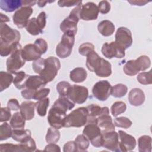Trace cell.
Masks as SVG:
<instances>
[{
  "instance_id": "cell-1",
  "label": "cell",
  "mask_w": 152,
  "mask_h": 152,
  "mask_svg": "<svg viewBox=\"0 0 152 152\" xmlns=\"http://www.w3.org/2000/svg\"><path fill=\"white\" fill-rule=\"evenodd\" d=\"M151 65V61L148 56L142 55L135 60H129L126 62L123 68L124 73L129 76H133L140 71H144Z\"/></svg>"
},
{
  "instance_id": "cell-2",
  "label": "cell",
  "mask_w": 152,
  "mask_h": 152,
  "mask_svg": "<svg viewBox=\"0 0 152 152\" xmlns=\"http://www.w3.org/2000/svg\"><path fill=\"white\" fill-rule=\"evenodd\" d=\"M87 118L88 111L87 107H78L72 110L66 116L64 127H81L87 124Z\"/></svg>"
},
{
  "instance_id": "cell-3",
  "label": "cell",
  "mask_w": 152,
  "mask_h": 152,
  "mask_svg": "<svg viewBox=\"0 0 152 152\" xmlns=\"http://www.w3.org/2000/svg\"><path fill=\"white\" fill-rule=\"evenodd\" d=\"M75 34L72 31H66L62 36L60 43L56 46V54L61 58L68 57L72 50L75 42Z\"/></svg>"
},
{
  "instance_id": "cell-4",
  "label": "cell",
  "mask_w": 152,
  "mask_h": 152,
  "mask_svg": "<svg viewBox=\"0 0 152 152\" xmlns=\"http://www.w3.org/2000/svg\"><path fill=\"white\" fill-rule=\"evenodd\" d=\"M60 68L61 63L59 60L57 58L49 56L45 59L43 68L39 75L47 83L50 82L53 80Z\"/></svg>"
},
{
  "instance_id": "cell-5",
  "label": "cell",
  "mask_w": 152,
  "mask_h": 152,
  "mask_svg": "<svg viewBox=\"0 0 152 152\" xmlns=\"http://www.w3.org/2000/svg\"><path fill=\"white\" fill-rule=\"evenodd\" d=\"M81 4L76 6L71 11L69 15L61 22L60 29L62 32L65 33L69 31H72L75 34H77V23L80 18V13L81 9Z\"/></svg>"
},
{
  "instance_id": "cell-6",
  "label": "cell",
  "mask_w": 152,
  "mask_h": 152,
  "mask_svg": "<svg viewBox=\"0 0 152 152\" xmlns=\"http://www.w3.org/2000/svg\"><path fill=\"white\" fill-rule=\"evenodd\" d=\"M83 134L88 140L94 147L96 148L102 147V134L97 124H86L83 131Z\"/></svg>"
},
{
  "instance_id": "cell-7",
  "label": "cell",
  "mask_w": 152,
  "mask_h": 152,
  "mask_svg": "<svg viewBox=\"0 0 152 152\" xmlns=\"http://www.w3.org/2000/svg\"><path fill=\"white\" fill-rule=\"evenodd\" d=\"M66 112L64 109L53 105L48 115V121L49 125L56 129L64 127Z\"/></svg>"
},
{
  "instance_id": "cell-8",
  "label": "cell",
  "mask_w": 152,
  "mask_h": 152,
  "mask_svg": "<svg viewBox=\"0 0 152 152\" xmlns=\"http://www.w3.org/2000/svg\"><path fill=\"white\" fill-rule=\"evenodd\" d=\"M21 39L20 32L12 28L5 23L0 24V42L4 44L11 45L19 42Z\"/></svg>"
},
{
  "instance_id": "cell-9",
  "label": "cell",
  "mask_w": 152,
  "mask_h": 152,
  "mask_svg": "<svg viewBox=\"0 0 152 152\" xmlns=\"http://www.w3.org/2000/svg\"><path fill=\"white\" fill-rule=\"evenodd\" d=\"M88 96V90L87 87L74 84L69 88L67 97L74 103L82 104L84 103Z\"/></svg>"
},
{
  "instance_id": "cell-10",
  "label": "cell",
  "mask_w": 152,
  "mask_h": 152,
  "mask_svg": "<svg viewBox=\"0 0 152 152\" xmlns=\"http://www.w3.org/2000/svg\"><path fill=\"white\" fill-rule=\"evenodd\" d=\"M125 49L115 42L104 43L102 48L101 52L104 57L108 59L113 58H122L125 55Z\"/></svg>"
},
{
  "instance_id": "cell-11",
  "label": "cell",
  "mask_w": 152,
  "mask_h": 152,
  "mask_svg": "<svg viewBox=\"0 0 152 152\" xmlns=\"http://www.w3.org/2000/svg\"><path fill=\"white\" fill-rule=\"evenodd\" d=\"M112 86L107 80L97 82L92 88V93L95 98L100 101L106 100L111 94Z\"/></svg>"
},
{
  "instance_id": "cell-12",
  "label": "cell",
  "mask_w": 152,
  "mask_h": 152,
  "mask_svg": "<svg viewBox=\"0 0 152 152\" xmlns=\"http://www.w3.org/2000/svg\"><path fill=\"white\" fill-rule=\"evenodd\" d=\"M21 49H18L12 53L11 56L7 59V70L8 72L15 74L26 63L22 56Z\"/></svg>"
},
{
  "instance_id": "cell-13",
  "label": "cell",
  "mask_w": 152,
  "mask_h": 152,
  "mask_svg": "<svg viewBox=\"0 0 152 152\" xmlns=\"http://www.w3.org/2000/svg\"><path fill=\"white\" fill-rule=\"evenodd\" d=\"M97 119V124L102 133L115 131V125L112 122L111 116L109 115V110L107 107H102L101 113Z\"/></svg>"
},
{
  "instance_id": "cell-14",
  "label": "cell",
  "mask_w": 152,
  "mask_h": 152,
  "mask_svg": "<svg viewBox=\"0 0 152 152\" xmlns=\"http://www.w3.org/2000/svg\"><path fill=\"white\" fill-rule=\"evenodd\" d=\"M33 13V9L31 7L23 6L17 10L13 15L12 19L14 23L17 27L22 28L26 27L29 21V18Z\"/></svg>"
},
{
  "instance_id": "cell-15",
  "label": "cell",
  "mask_w": 152,
  "mask_h": 152,
  "mask_svg": "<svg viewBox=\"0 0 152 152\" xmlns=\"http://www.w3.org/2000/svg\"><path fill=\"white\" fill-rule=\"evenodd\" d=\"M102 134V147L113 151L120 152L118 133L115 131L104 132Z\"/></svg>"
},
{
  "instance_id": "cell-16",
  "label": "cell",
  "mask_w": 152,
  "mask_h": 152,
  "mask_svg": "<svg viewBox=\"0 0 152 152\" xmlns=\"http://www.w3.org/2000/svg\"><path fill=\"white\" fill-rule=\"evenodd\" d=\"M115 42L125 49L129 48L132 44L131 31L125 27L118 28L115 34Z\"/></svg>"
},
{
  "instance_id": "cell-17",
  "label": "cell",
  "mask_w": 152,
  "mask_h": 152,
  "mask_svg": "<svg viewBox=\"0 0 152 152\" xmlns=\"http://www.w3.org/2000/svg\"><path fill=\"white\" fill-rule=\"evenodd\" d=\"M98 7L92 2H88L81 6L80 18L85 21L97 20L99 15Z\"/></svg>"
},
{
  "instance_id": "cell-18",
  "label": "cell",
  "mask_w": 152,
  "mask_h": 152,
  "mask_svg": "<svg viewBox=\"0 0 152 152\" xmlns=\"http://www.w3.org/2000/svg\"><path fill=\"white\" fill-rule=\"evenodd\" d=\"M119 140L120 151H131L136 147V140L135 138L126 133L125 131L119 130L118 132Z\"/></svg>"
},
{
  "instance_id": "cell-19",
  "label": "cell",
  "mask_w": 152,
  "mask_h": 152,
  "mask_svg": "<svg viewBox=\"0 0 152 152\" xmlns=\"http://www.w3.org/2000/svg\"><path fill=\"white\" fill-rule=\"evenodd\" d=\"M22 56L26 61H36L40 58L42 53L39 51L34 44L29 43L26 45L21 50Z\"/></svg>"
},
{
  "instance_id": "cell-20",
  "label": "cell",
  "mask_w": 152,
  "mask_h": 152,
  "mask_svg": "<svg viewBox=\"0 0 152 152\" xmlns=\"http://www.w3.org/2000/svg\"><path fill=\"white\" fill-rule=\"evenodd\" d=\"M47 83L45 79L40 75H29L26 83L25 88L37 91L43 88Z\"/></svg>"
},
{
  "instance_id": "cell-21",
  "label": "cell",
  "mask_w": 152,
  "mask_h": 152,
  "mask_svg": "<svg viewBox=\"0 0 152 152\" xmlns=\"http://www.w3.org/2000/svg\"><path fill=\"white\" fill-rule=\"evenodd\" d=\"M145 99L143 91L138 88H132L128 94L129 103L134 106H139L143 104Z\"/></svg>"
},
{
  "instance_id": "cell-22",
  "label": "cell",
  "mask_w": 152,
  "mask_h": 152,
  "mask_svg": "<svg viewBox=\"0 0 152 152\" xmlns=\"http://www.w3.org/2000/svg\"><path fill=\"white\" fill-rule=\"evenodd\" d=\"M36 104L31 101H25L21 103L20 107V112L26 120H31L34 116Z\"/></svg>"
},
{
  "instance_id": "cell-23",
  "label": "cell",
  "mask_w": 152,
  "mask_h": 152,
  "mask_svg": "<svg viewBox=\"0 0 152 152\" xmlns=\"http://www.w3.org/2000/svg\"><path fill=\"white\" fill-rule=\"evenodd\" d=\"M102 58L94 50L87 55L86 66L88 70L94 72L98 69L101 63Z\"/></svg>"
},
{
  "instance_id": "cell-24",
  "label": "cell",
  "mask_w": 152,
  "mask_h": 152,
  "mask_svg": "<svg viewBox=\"0 0 152 152\" xmlns=\"http://www.w3.org/2000/svg\"><path fill=\"white\" fill-rule=\"evenodd\" d=\"M23 7V1L21 0H1L0 8L7 12H11Z\"/></svg>"
},
{
  "instance_id": "cell-25",
  "label": "cell",
  "mask_w": 152,
  "mask_h": 152,
  "mask_svg": "<svg viewBox=\"0 0 152 152\" xmlns=\"http://www.w3.org/2000/svg\"><path fill=\"white\" fill-rule=\"evenodd\" d=\"M99 33L104 36H109L113 34L115 31V25L109 20H103L97 26Z\"/></svg>"
},
{
  "instance_id": "cell-26",
  "label": "cell",
  "mask_w": 152,
  "mask_h": 152,
  "mask_svg": "<svg viewBox=\"0 0 152 152\" xmlns=\"http://www.w3.org/2000/svg\"><path fill=\"white\" fill-rule=\"evenodd\" d=\"M87 77L86 70L82 67H77L72 69L69 74V77L71 81L74 83H82L86 80Z\"/></svg>"
},
{
  "instance_id": "cell-27",
  "label": "cell",
  "mask_w": 152,
  "mask_h": 152,
  "mask_svg": "<svg viewBox=\"0 0 152 152\" xmlns=\"http://www.w3.org/2000/svg\"><path fill=\"white\" fill-rule=\"evenodd\" d=\"M96 74L100 77H107L112 74L110 63L103 58L101 59V63L98 69L95 71Z\"/></svg>"
},
{
  "instance_id": "cell-28",
  "label": "cell",
  "mask_w": 152,
  "mask_h": 152,
  "mask_svg": "<svg viewBox=\"0 0 152 152\" xmlns=\"http://www.w3.org/2000/svg\"><path fill=\"white\" fill-rule=\"evenodd\" d=\"M12 138L17 142H24L31 138V131L28 129H14L12 130Z\"/></svg>"
},
{
  "instance_id": "cell-29",
  "label": "cell",
  "mask_w": 152,
  "mask_h": 152,
  "mask_svg": "<svg viewBox=\"0 0 152 152\" xmlns=\"http://www.w3.org/2000/svg\"><path fill=\"white\" fill-rule=\"evenodd\" d=\"M21 49H22V46L19 42H15L11 45L0 42V55L1 56H7L10 54L11 55L16 50Z\"/></svg>"
},
{
  "instance_id": "cell-30",
  "label": "cell",
  "mask_w": 152,
  "mask_h": 152,
  "mask_svg": "<svg viewBox=\"0 0 152 152\" xmlns=\"http://www.w3.org/2000/svg\"><path fill=\"white\" fill-rule=\"evenodd\" d=\"M140 152L151 151V138L149 135H142L138 140Z\"/></svg>"
},
{
  "instance_id": "cell-31",
  "label": "cell",
  "mask_w": 152,
  "mask_h": 152,
  "mask_svg": "<svg viewBox=\"0 0 152 152\" xmlns=\"http://www.w3.org/2000/svg\"><path fill=\"white\" fill-rule=\"evenodd\" d=\"M26 28L27 31L33 36H36L42 33L43 30L42 28L37 20V18L35 17L29 20Z\"/></svg>"
},
{
  "instance_id": "cell-32",
  "label": "cell",
  "mask_w": 152,
  "mask_h": 152,
  "mask_svg": "<svg viewBox=\"0 0 152 152\" xmlns=\"http://www.w3.org/2000/svg\"><path fill=\"white\" fill-rule=\"evenodd\" d=\"M25 118L20 112H15L10 120V125L14 129H23L25 126Z\"/></svg>"
},
{
  "instance_id": "cell-33",
  "label": "cell",
  "mask_w": 152,
  "mask_h": 152,
  "mask_svg": "<svg viewBox=\"0 0 152 152\" xmlns=\"http://www.w3.org/2000/svg\"><path fill=\"white\" fill-rule=\"evenodd\" d=\"M14 78L9 72L1 71L0 72V91L8 88L13 82Z\"/></svg>"
},
{
  "instance_id": "cell-34",
  "label": "cell",
  "mask_w": 152,
  "mask_h": 152,
  "mask_svg": "<svg viewBox=\"0 0 152 152\" xmlns=\"http://www.w3.org/2000/svg\"><path fill=\"white\" fill-rule=\"evenodd\" d=\"M15 77L13 80V84L18 89H24L26 87V83L29 77L24 71L16 72Z\"/></svg>"
},
{
  "instance_id": "cell-35",
  "label": "cell",
  "mask_w": 152,
  "mask_h": 152,
  "mask_svg": "<svg viewBox=\"0 0 152 152\" xmlns=\"http://www.w3.org/2000/svg\"><path fill=\"white\" fill-rule=\"evenodd\" d=\"M53 105L56 106L67 112L74 107L75 103L71 101L67 97H59L54 102Z\"/></svg>"
},
{
  "instance_id": "cell-36",
  "label": "cell",
  "mask_w": 152,
  "mask_h": 152,
  "mask_svg": "<svg viewBox=\"0 0 152 152\" xmlns=\"http://www.w3.org/2000/svg\"><path fill=\"white\" fill-rule=\"evenodd\" d=\"M60 137L61 134L58 129L52 126L48 129L46 135V141L48 143H55L59 141Z\"/></svg>"
},
{
  "instance_id": "cell-37",
  "label": "cell",
  "mask_w": 152,
  "mask_h": 152,
  "mask_svg": "<svg viewBox=\"0 0 152 152\" xmlns=\"http://www.w3.org/2000/svg\"><path fill=\"white\" fill-rule=\"evenodd\" d=\"M74 141L76 143L78 151H87L90 145V141L83 134L78 135Z\"/></svg>"
},
{
  "instance_id": "cell-38",
  "label": "cell",
  "mask_w": 152,
  "mask_h": 152,
  "mask_svg": "<svg viewBox=\"0 0 152 152\" xmlns=\"http://www.w3.org/2000/svg\"><path fill=\"white\" fill-rule=\"evenodd\" d=\"M35 104L38 115L40 116H45L46 115L47 109L49 106V99L46 97L40 100H38Z\"/></svg>"
},
{
  "instance_id": "cell-39",
  "label": "cell",
  "mask_w": 152,
  "mask_h": 152,
  "mask_svg": "<svg viewBox=\"0 0 152 152\" xmlns=\"http://www.w3.org/2000/svg\"><path fill=\"white\" fill-rule=\"evenodd\" d=\"M128 91L127 87L123 84H118L112 87L111 94L114 97L120 98L124 96Z\"/></svg>"
},
{
  "instance_id": "cell-40",
  "label": "cell",
  "mask_w": 152,
  "mask_h": 152,
  "mask_svg": "<svg viewBox=\"0 0 152 152\" xmlns=\"http://www.w3.org/2000/svg\"><path fill=\"white\" fill-rule=\"evenodd\" d=\"M11 125L4 122L0 126V140L3 141L12 137V130Z\"/></svg>"
},
{
  "instance_id": "cell-41",
  "label": "cell",
  "mask_w": 152,
  "mask_h": 152,
  "mask_svg": "<svg viewBox=\"0 0 152 152\" xmlns=\"http://www.w3.org/2000/svg\"><path fill=\"white\" fill-rule=\"evenodd\" d=\"M110 109L112 115L113 116H117L125 112L126 109V105L123 102H116L112 105Z\"/></svg>"
},
{
  "instance_id": "cell-42",
  "label": "cell",
  "mask_w": 152,
  "mask_h": 152,
  "mask_svg": "<svg viewBox=\"0 0 152 152\" xmlns=\"http://www.w3.org/2000/svg\"><path fill=\"white\" fill-rule=\"evenodd\" d=\"M19 146L21 148V151L24 152H31V151H34L36 149V145L34 140L30 138V139L24 141L20 142Z\"/></svg>"
},
{
  "instance_id": "cell-43",
  "label": "cell",
  "mask_w": 152,
  "mask_h": 152,
  "mask_svg": "<svg viewBox=\"0 0 152 152\" xmlns=\"http://www.w3.org/2000/svg\"><path fill=\"white\" fill-rule=\"evenodd\" d=\"M113 124L117 127H120L125 129H128L131 127L132 124V121L126 117H118L114 119Z\"/></svg>"
},
{
  "instance_id": "cell-44",
  "label": "cell",
  "mask_w": 152,
  "mask_h": 152,
  "mask_svg": "<svg viewBox=\"0 0 152 152\" xmlns=\"http://www.w3.org/2000/svg\"><path fill=\"white\" fill-rule=\"evenodd\" d=\"M70 87L71 84L67 81H62L58 83L56 85V88L59 94V97H67L68 92Z\"/></svg>"
},
{
  "instance_id": "cell-45",
  "label": "cell",
  "mask_w": 152,
  "mask_h": 152,
  "mask_svg": "<svg viewBox=\"0 0 152 152\" xmlns=\"http://www.w3.org/2000/svg\"><path fill=\"white\" fill-rule=\"evenodd\" d=\"M151 76V70H150L148 72H142L140 73L137 77V79L138 81L142 85L151 84L152 83Z\"/></svg>"
},
{
  "instance_id": "cell-46",
  "label": "cell",
  "mask_w": 152,
  "mask_h": 152,
  "mask_svg": "<svg viewBox=\"0 0 152 152\" xmlns=\"http://www.w3.org/2000/svg\"><path fill=\"white\" fill-rule=\"evenodd\" d=\"M0 151L1 152H18L21 151L19 144H13L11 143L1 144L0 145Z\"/></svg>"
},
{
  "instance_id": "cell-47",
  "label": "cell",
  "mask_w": 152,
  "mask_h": 152,
  "mask_svg": "<svg viewBox=\"0 0 152 152\" xmlns=\"http://www.w3.org/2000/svg\"><path fill=\"white\" fill-rule=\"evenodd\" d=\"M94 46L89 42H86L81 44L79 46V53L83 56H87L89 53L94 51Z\"/></svg>"
},
{
  "instance_id": "cell-48",
  "label": "cell",
  "mask_w": 152,
  "mask_h": 152,
  "mask_svg": "<svg viewBox=\"0 0 152 152\" xmlns=\"http://www.w3.org/2000/svg\"><path fill=\"white\" fill-rule=\"evenodd\" d=\"M87 109L88 111V116L96 118H97L102 111V107L99 105L94 104H91L88 106Z\"/></svg>"
},
{
  "instance_id": "cell-49",
  "label": "cell",
  "mask_w": 152,
  "mask_h": 152,
  "mask_svg": "<svg viewBox=\"0 0 152 152\" xmlns=\"http://www.w3.org/2000/svg\"><path fill=\"white\" fill-rule=\"evenodd\" d=\"M34 45L39 50V51L42 53V55L44 54L48 50L47 42L42 38L36 39L34 43Z\"/></svg>"
},
{
  "instance_id": "cell-50",
  "label": "cell",
  "mask_w": 152,
  "mask_h": 152,
  "mask_svg": "<svg viewBox=\"0 0 152 152\" xmlns=\"http://www.w3.org/2000/svg\"><path fill=\"white\" fill-rule=\"evenodd\" d=\"M45 60V59L40 58L38 59L37 60L34 61L32 63V68L36 73L40 74V73L41 72V71H42V69L43 68Z\"/></svg>"
},
{
  "instance_id": "cell-51",
  "label": "cell",
  "mask_w": 152,
  "mask_h": 152,
  "mask_svg": "<svg viewBox=\"0 0 152 152\" xmlns=\"http://www.w3.org/2000/svg\"><path fill=\"white\" fill-rule=\"evenodd\" d=\"M50 92V89L48 88H43L36 91L33 96V99L36 100H40L46 97Z\"/></svg>"
},
{
  "instance_id": "cell-52",
  "label": "cell",
  "mask_w": 152,
  "mask_h": 152,
  "mask_svg": "<svg viewBox=\"0 0 152 152\" xmlns=\"http://www.w3.org/2000/svg\"><path fill=\"white\" fill-rule=\"evenodd\" d=\"M97 7L99 12L103 14L108 13L110 10V3L107 1H101Z\"/></svg>"
},
{
  "instance_id": "cell-53",
  "label": "cell",
  "mask_w": 152,
  "mask_h": 152,
  "mask_svg": "<svg viewBox=\"0 0 152 152\" xmlns=\"http://www.w3.org/2000/svg\"><path fill=\"white\" fill-rule=\"evenodd\" d=\"M11 116V113L10 109L7 107H1V116H0V122H7L10 120Z\"/></svg>"
},
{
  "instance_id": "cell-54",
  "label": "cell",
  "mask_w": 152,
  "mask_h": 152,
  "mask_svg": "<svg viewBox=\"0 0 152 152\" xmlns=\"http://www.w3.org/2000/svg\"><path fill=\"white\" fill-rule=\"evenodd\" d=\"M63 151L64 152H75L77 151V147L75 141H70L66 142L64 145Z\"/></svg>"
},
{
  "instance_id": "cell-55",
  "label": "cell",
  "mask_w": 152,
  "mask_h": 152,
  "mask_svg": "<svg viewBox=\"0 0 152 152\" xmlns=\"http://www.w3.org/2000/svg\"><path fill=\"white\" fill-rule=\"evenodd\" d=\"M82 3L81 1H59L58 5L61 7H69L72 6H77Z\"/></svg>"
},
{
  "instance_id": "cell-56",
  "label": "cell",
  "mask_w": 152,
  "mask_h": 152,
  "mask_svg": "<svg viewBox=\"0 0 152 152\" xmlns=\"http://www.w3.org/2000/svg\"><path fill=\"white\" fill-rule=\"evenodd\" d=\"M7 107L11 110H17L20 109V106L16 99H11L7 103Z\"/></svg>"
},
{
  "instance_id": "cell-57",
  "label": "cell",
  "mask_w": 152,
  "mask_h": 152,
  "mask_svg": "<svg viewBox=\"0 0 152 152\" xmlns=\"http://www.w3.org/2000/svg\"><path fill=\"white\" fill-rule=\"evenodd\" d=\"M36 93V91H35L34 90H31L30 89L25 88L22 90L21 95H22V97H24V99L30 100V99H31L33 98V96Z\"/></svg>"
},
{
  "instance_id": "cell-58",
  "label": "cell",
  "mask_w": 152,
  "mask_h": 152,
  "mask_svg": "<svg viewBox=\"0 0 152 152\" xmlns=\"http://www.w3.org/2000/svg\"><path fill=\"white\" fill-rule=\"evenodd\" d=\"M44 151L50 152H60L61 149L58 145L55 144V143H49V144L46 145Z\"/></svg>"
},
{
  "instance_id": "cell-59",
  "label": "cell",
  "mask_w": 152,
  "mask_h": 152,
  "mask_svg": "<svg viewBox=\"0 0 152 152\" xmlns=\"http://www.w3.org/2000/svg\"><path fill=\"white\" fill-rule=\"evenodd\" d=\"M128 2L130 3L132 5H138V6L145 5L146 4L149 2L145 1H128Z\"/></svg>"
},
{
  "instance_id": "cell-60",
  "label": "cell",
  "mask_w": 152,
  "mask_h": 152,
  "mask_svg": "<svg viewBox=\"0 0 152 152\" xmlns=\"http://www.w3.org/2000/svg\"><path fill=\"white\" fill-rule=\"evenodd\" d=\"M36 3V1H27V0H24L23 1V6H27V7H31L35 5Z\"/></svg>"
},
{
  "instance_id": "cell-61",
  "label": "cell",
  "mask_w": 152,
  "mask_h": 152,
  "mask_svg": "<svg viewBox=\"0 0 152 152\" xmlns=\"http://www.w3.org/2000/svg\"><path fill=\"white\" fill-rule=\"evenodd\" d=\"M0 18H1V23H4L5 22H8L10 21V19L9 17H8L7 15L3 14L2 13L0 14Z\"/></svg>"
},
{
  "instance_id": "cell-62",
  "label": "cell",
  "mask_w": 152,
  "mask_h": 152,
  "mask_svg": "<svg viewBox=\"0 0 152 152\" xmlns=\"http://www.w3.org/2000/svg\"><path fill=\"white\" fill-rule=\"evenodd\" d=\"M54 1H38L37 2V5L39 7H43L46 5V4L47 3H50V2H53Z\"/></svg>"
}]
</instances>
